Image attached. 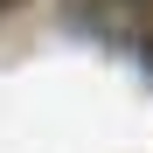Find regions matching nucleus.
<instances>
[{
	"instance_id": "nucleus-1",
	"label": "nucleus",
	"mask_w": 153,
	"mask_h": 153,
	"mask_svg": "<svg viewBox=\"0 0 153 153\" xmlns=\"http://www.w3.org/2000/svg\"><path fill=\"white\" fill-rule=\"evenodd\" d=\"M7 7H21V0H0V14H7Z\"/></svg>"
}]
</instances>
